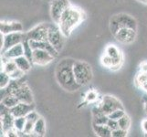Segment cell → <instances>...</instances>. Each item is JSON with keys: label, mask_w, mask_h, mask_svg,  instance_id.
<instances>
[{"label": "cell", "mask_w": 147, "mask_h": 137, "mask_svg": "<svg viewBox=\"0 0 147 137\" xmlns=\"http://www.w3.org/2000/svg\"><path fill=\"white\" fill-rule=\"evenodd\" d=\"M75 60L69 58L61 59L55 69V78L59 85L67 91H76L82 88L75 79L73 64Z\"/></svg>", "instance_id": "6da1fadb"}, {"label": "cell", "mask_w": 147, "mask_h": 137, "mask_svg": "<svg viewBox=\"0 0 147 137\" xmlns=\"http://www.w3.org/2000/svg\"><path fill=\"white\" fill-rule=\"evenodd\" d=\"M86 15L82 9L70 6L64 11L58 25L64 36L68 38L71 35L74 29L84 21Z\"/></svg>", "instance_id": "7a4b0ae2"}, {"label": "cell", "mask_w": 147, "mask_h": 137, "mask_svg": "<svg viewBox=\"0 0 147 137\" xmlns=\"http://www.w3.org/2000/svg\"><path fill=\"white\" fill-rule=\"evenodd\" d=\"M73 70L75 79L77 82L82 86L89 84L92 80L93 72L92 66L82 60H75L73 64Z\"/></svg>", "instance_id": "3957f363"}, {"label": "cell", "mask_w": 147, "mask_h": 137, "mask_svg": "<svg viewBox=\"0 0 147 137\" xmlns=\"http://www.w3.org/2000/svg\"><path fill=\"white\" fill-rule=\"evenodd\" d=\"M123 28H129L137 30V22L135 18L125 13L117 14L111 17L110 20V29L113 35Z\"/></svg>", "instance_id": "277c9868"}, {"label": "cell", "mask_w": 147, "mask_h": 137, "mask_svg": "<svg viewBox=\"0 0 147 137\" xmlns=\"http://www.w3.org/2000/svg\"><path fill=\"white\" fill-rule=\"evenodd\" d=\"M65 38L57 23H48V40L59 52L64 47Z\"/></svg>", "instance_id": "5b68a950"}, {"label": "cell", "mask_w": 147, "mask_h": 137, "mask_svg": "<svg viewBox=\"0 0 147 137\" xmlns=\"http://www.w3.org/2000/svg\"><path fill=\"white\" fill-rule=\"evenodd\" d=\"M70 6L71 4L69 0H52L50 4V16L53 21L58 24L64 11Z\"/></svg>", "instance_id": "8992f818"}, {"label": "cell", "mask_w": 147, "mask_h": 137, "mask_svg": "<svg viewBox=\"0 0 147 137\" xmlns=\"http://www.w3.org/2000/svg\"><path fill=\"white\" fill-rule=\"evenodd\" d=\"M100 105L101 110L103 111V113L107 115H109L117 109H123V106L121 101L114 96L111 95L103 96L101 101L100 103Z\"/></svg>", "instance_id": "52a82bcc"}, {"label": "cell", "mask_w": 147, "mask_h": 137, "mask_svg": "<svg viewBox=\"0 0 147 137\" xmlns=\"http://www.w3.org/2000/svg\"><path fill=\"white\" fill-rule=\"evenodd\" d=\"M26 37L28 39L35 41L48 40V23H41L34 27L26 33Z\"/></svg>", "instance_id": "ba28073f"}, {"label": "cell", "mask_w": 147, "mask_h": 137, "mask_svg": "<svg viewBox=\"0 0 147 137\" xmlns=\"http://www.w3.org/2000/svg\"><path fill=\"white\" fill-rule=\"evenodd\" d=\"M137 30L129 28H120L117 32L113 34L116 40L123 44H131L135 41L136 36H137Z\"/></svg>", "instance_id": "9c48e42d"}, {"label": "cell", "mask_w": 147, "mask_h": 137, "mask_svg": "<svg viewBox=\"0 0 147 137\" xmlns=\"http://www.w3.org/2000/svg\"><path fill=\"white\" fill-rule=\"evenodd\" d=\"M26 38V33L24 32H13L8 34H4V46L1 49V53L10 49L13 46L22 43Z\"/></svg>", "instance_id": "30bf717a"}, {"label": "cell", "mask_w": 147, "mask_h": 137, "mask_svg": "<svg viewBox=\"0 0 147 137\" xmlns=\"http://www.w3.org/2000/svg\"><path fill=\"white\" fill-rule=\"evenodd\" d=\"M105 53L108 56L113 59V70H117L121 68V64L123 62V54H121V50L116 47L113 44H110L108 45L105 49Z\"/></svg>", "instance_id": "8fae6325"}, {"label": "cell", "mask_w": 147, "mask_h": 137, "mask_svg": "<svg viewBox=\"0 0 147 137\" xmlns=\"http://www.w3.org/2000/svg\"><path fill=\"white\" fill-rule=\"evenodd\" d=\"M54 57L47 50L34 49L33 51V63L38 66H46L54 60Z\"/></svg>", "instance_id": "7c38bea8"}, {"label": "cell", "mask_w": 147, "mask_h": 137, "mask_svg": "<svg viewBox=\"0 0 147 137\" xmlns=\"http://www.w3.org/2000/svg\"><path fill=\"white\" fill-rule=\"evenodd\" d=\"M18 99L20 103H34V97L32 94V91L28 87V85L24 82L20 87L15 91L14 94Z\"/></svg>", "instance_id": "4fadbf2b"}, {"label": "cell", "mask_w": 147, "mask_h": 137, "mask_svg": "<svg viewBox=\"0 0 147 137\" xmlns=\"http://www.w3.org/2000/svg\"><path fill=\"white\" fill-rule=\"evenodd\" d=\"M35 110V105L34 103L30 104V103H19L15 106V107L10 109V113L13 114V116L15 118L16 117H22V116H25L29 113Z\"/></svg>", "instance_id": "5bb4252c"}, {"label": "cell", "mask_w": 147, "mask_h": 137, "mask_svg": "<svg viewBox=\"0 0 147 137\" xmlns=\"http://www.w3.org/2000/svg\"><path fill=\"white\" fill-rule=\"evenodd\" d=\"M23 25L18 21H1L0 30L3 34H8L13 32H24Z\"/></svg>", "instance_id": "9a60e30c"}, {"label": "cell", "mask_w": 147, "mask_h": 137, "mask_svg": "<svg viewBox=\"0 0 147 137\" xmlns=\"http://www.w3.org/2000/svg\"><path fill=\"white\" fill-rule=\"evenodd\" d=\"M29 43H30V46H31V48L33 49H39L47 50V51H49L54 58H57L59 56V52L49 42V40H44V41H35V40H29Z\"/></svg>", "instance_id": "2e32d148"}, {"label": "cell", "mask_w": 147, "mask_h": 137, "mask_svg": "<svg viewBox=\"0 0 147 137\" xmlns=\"http://www.w3.org/2000/svg\"><path fill=\"white\" fill-rule=\"evenodd\" d=\"M1 54H2V58H5L7 59H15L20 57V56H23L24 55L23 44L19 43V44L15 45Z\"/></svg>", "instance_id": "e0dca14e"}, {"label": "cell", "mask_w": 147, "mask_h": 137, "mask_svg": "<svg viewBox=\"0 0 147 137\" xmlns=\"http://www.w3.org/2000/svg\"><path fill=\"white\" fill-rule=\"evenodd\" d=\"M92 128L96 135L100 137H111V130L108 127L107 124L100 125L92 123Z\"/></svg>", "instance_id": "ac0fdd59"}, {"label": "cell", "mask_w": 147, "mask_h": 137, "mask_svg": "<svg viewBox=\"0 0 147 137\" xmlns=\"http://www.w3.org/2000/svg\"><path fill=\"white\" fill-rule=\"evenodd\" d=\"M33 134L36 136H44L46 134V121L42 117H39V119L35 123Z\"/></svg>", "instance_id": "d6986e66"}, {"label": "cell", "mask_w": 147, "mask_h": 137, "mask_svg": "<svg viewBox=\"0 0 147 137\" xmlns=\"http://www.w3.org/2000/svg\"><path fill=\"white\" fill-rule=\"evenodd\" d=\"M14 60H15V62H16L18 68L22 70L25 72H28L32 67V63L30 62L28 60V59L27 57H25L24 55L20 56V57H18L17 59H15Z\"/></svg>", "instance_id": "ffe728a7"}, {"label": "cell", "mask_w": 147, "mask_h": 137, "mask_svg": "<svg viewBox=\"0 0 147 137\" xmlns=\"http://www.w3.org/2000/svg\"><path fill=\"white\" fill-rule=\"evenodd\" d=\"M17 69H18V66L14 59H7L5 58H2L1 70H4V72H6L8 74H11Z\"/></svg>", "instance_id": "44dd1931"}, {"label": "cell", "mask_w": 147, "mask_h": 137, "mask_svg": "<svg viewBox=\"0 0 147 137\" xmlns=\"http://www.w3.org/2000/svg\"><path fill=\"white\" fill-rule=\"evenodd\" d=\"M22 44H23V47H24V56L25 57H27L29 61L31 62L33 65L34 64L33 63V51H34V49L31 48V46H30L29 40L27 38V37L23 40Z\"/></svg>", "instance_id": "7402d4cb"}, {"label": "cell", "mask_w": 147, "mask_h": 137, "mask_svg": "<svg viewBox=\"0 0 147 137\" xmlns=\"http://www.w3.org/2000/svg\"><path fill=\"white\" fill-rule=\"evenodd\" d=\"M19 103L18 99L16 97L15 95H7L6 97H4L1 99V103H3L4 105H6L7 108L11 109L13 107H15L18 103Z\"/></svg>", "instance_id": "603a6c76"}, {"label": "cell", "mask_w": 147, "mask_h": 137, "mask_svg": "<svg viewBox=\"0 0 147 137\" xmlns=\"http://www.w3.org/2000/svg\"><path fill=\"white\" fill-rule=\"evenodd\" d=\"M26 123H27V118L25 117V116H22V117H16L14 120V128L18 132V134L22 133L24 131Z\"/></svg>", "instance_id": "cb8c5ba5"}, {"label": "cell", "mask_w": 147, "mask_h": 137, "mask_svg": "<svg viewBox=\"0 0 147 137\" xmlns=\"http://www.w3.org/2000/svg\"><path fill=\"white\" fill-rule=\"evenodd\" d=\"M10 82H11L10 75L4 70H1V72H0V89L7 88Z\"/></svg>", "instance_id": "d4e9b609"}, {"label": "cell", "mask_w": 147, "mask_h": 137, "mask_svg": "<svg viewBox=\"0 0 147 137\" xmlns=\"http://www.w3.org/2000/svg\"><path fill=\"white\" fill-rule=\"evenodd\" d=\"M118 123H119V127L128 131L130 129V126H131V119L127 114H124L123 117L120 118L118 120Z\"/></svg>", "instance_id": "484cf974"}, {"label": "cell", "mask_w": 147, "mask_h": 137, "mask_svg": "<svg viewBox=\"0 0 147 137\" xmlns=\"http://www.w3.org/2000/svg\"><path fill=\"white\" fill-rule=\"evenodd\" d=\"M99 99H100V97L98 96V93L93 90H89L85 95V101H86V103H96V101H98Z\"/></svg>", "instance_id": "4316f807"}, {"label": "cell", "mask_w": 147, "mask_h": 137, "mask_svg": "<svg viewBox=\"0 0 147 137\" xmlns=\"http://www.w3.org/2000/svg\"><path fill=\"white\" fill-rule=\"evenodd\" d=\"M100 63L101 65L103 66L104 68H107V69H113V60L111 59L110 56H108L106 53H104V55L101 57L100 59Z\"/></svg>", "instance_id": "83f0119b"}, {"label": "cell", "mask_w": 147, "mask_h": 137, "mask_svg": "<svg viewBox=\"0 0 147 137\" xmlns=\"http://www.w3.org/2000/svg\"><path fill=\"white\" fill-rule=\"evenodd\" d=\"M135 82L140 88H142V86L147 83V74L143 72H139L137 76H136Z\"/></svg>", "instance_id": "f1b7e54d"}, {"label": "cell", "mask_w": 147, "mask_h": 137, "mask_svg": "<svg viewBox=\"0 0 147 137\" xmlns=\"http://www.w3.org/2000/svg\"><path fill=\"white\" fill-rule=\"evenodd\" d=\"M34 125H35L34 121L27 120V123H26V125H25L24 131L22 132V133H20V134H24V135H31V134H33Z\"/></svg>", "instance_id": "f546056e"}, {"label": "cell", "mask_w": 147, "mask_h": 137, "mask_svg": "<svg viewBox=\"0 0 147 137\" xmlns=\"http://www.w3.org/2000/svg\"><path fill=\"white\" fill-rule=\"evenodd\" d=\"M126 113L124 111V109H117L114 111H113L111 113H110L108 116L110 119H113V120H119L120 118H121Z\"/></svg>", "instance_id": "4dcf8cb0"}, {"label": "cell", "mask_w": 147, "mask_h": 137, "mask_svg": "<svg viewBox=\"0 0 147 137\" xmlns=\"http://www.w3.org/2000/svg\"><path fill=\"white\" fill-rule=\"evenodd\" d=\"M25 72H23L22 70H20V69H17L15 72H13L11 74H9L10 75V78H11V80H20V79H22L24 77V75H25Z\"/></svg>", "instance_id": "1f68e13d"}, {"label": "cell", "mask_w": 147, "mask_h": 137, "mask_svg": "<svg viewBox=\"0 0 147 137\" xmlns=\"http://www.w3.org/2000/svg\"><path fill=\"white\" fill-rule=\"evenodd\" d=\"M128 134V131L123 130L121 128H118L116 130L111 131V136L113 137H125Z\"/></svg>", "instance_id": "d6a6232c"}, {"label": "cell", "mask_w": 147, "mask_h": 137, "mask_svg": "<svg viewBox=\"0 0 147 137\" xmlns=\"http://www.w3.org/2000/svg\"><path fill=\"white\" fill-rule=\"evenodd\" d=\"M39 117H40L39 114H38L35 110H33V111H29V113L26 115L27 120H28V121H34V123H36V121L39 119Z\"/></svg>", "instance_id": "836d02e7"}, {"label": "cell", "mask_w": 147, "mask_h": 137, "mask_svg": "<svg viewBox=\"0 0 147 137\" xmlns=\"http://www.w3.org/2000/svg\"><path fill=\"white\" fill-rule=\"evenodd\" d=\"M107 125H108V127H109L111 131H113V130H116V129L120 128V127H119V123H118V121H117V120H113V119H110V118H109V121H108V123H107Z\"/></svg>", "instance_id": "e575fe53"}, {"label": "cell", "mask_w": 147, "mask_h": 137, "mask_svg": "<svg viewBox=\"0 0 147 137\" xmlns=\"http://www.w3.org/2000/svg\"><path fill=\"white\" fill-rule=\"evenodd\" d=\"M142 129H143L144 133L147 134V119H144L143 121H142Z\"/></svg>", "instance_id": "d590c367"}, {"label": "cell", "mask_w": 147, "mask_h": 137, "mask_svg": "<svg viewBox=\"0 0 147 137\" xmlns=\"http://www.w3.org/2000/svg\"><path fill=\"white\" fill-rule=\"evenodd\" d=\"M143 103H144V109L145 111V113H147V95L144 96V98H143Z\"/></svg>", "instance_id": "8d00e7d4"}, {"label": "cell", "mask_w": 147, "mask_h": 137, "mask_svg": "<svg viewBox=\"0 0 147 137\" xmlns=\"http://www.w3.org/2000/svg\"><path fill=\"white\" fill-rule=\"evenodd\" d=\"M138 1L142 2V3H144V4H147V0H138Z\"/></svg>", "instance_id": "74e56055"}]
</instances>
